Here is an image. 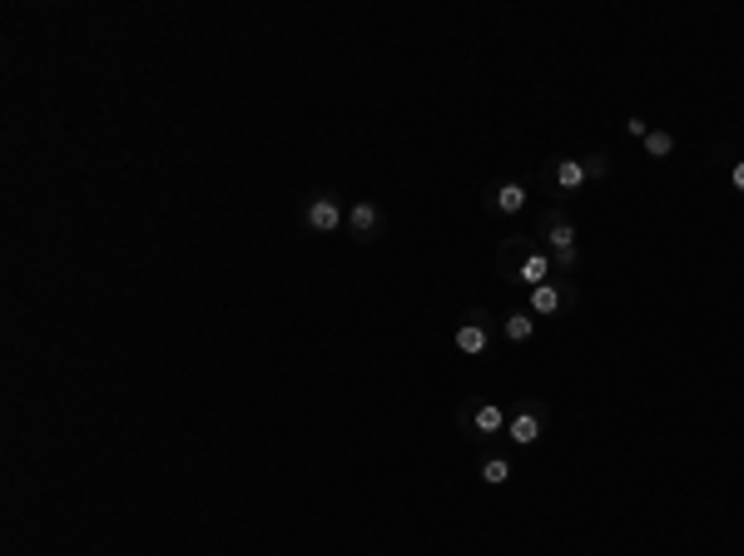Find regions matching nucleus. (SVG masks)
Segmentation results:
<instances>
[{"label":"nucleus","instance_id":"obj_1","mask_svg":"<svg viewBox=\"0 0 744 556\" xmlns=\"http://www.w3.org/2000/svg\"><path fill=\"white\" fill-rule=\"evenodd\" d=\"M501 268H506V278H521L526 289H536V283H551V254H546L541 244L526 248V254H521L516 244H506V248H501Z\"/></svg>","mask_w":744,"mask_h":556},{"label":"nucleus","instance_id":"obj_2","mask_svg":"<svg viewBox=\"0 0 744 556\" xmlns=\"http://www.w3.org/2000/svg\"><path fill=\"white\" fill-rule=\"evenodd\" d=\"M303 224H308L313 234H338V229L348 224V209H342L338 194H313V199L303 204Z\"/></svg>","mask_w":744,"mask_h":556},{"label":"nucleus","instance_id":"obj_3","mask_svg":"<svg viewBox=\"0 0 744 556\" xmlns=\"http://www.w3.org/2000/svg\"><path fill=\"white\" fill-rule=\"evenodd\" d=\"M575 303V283H536V289H526V308L536 313V318H556V313H566Z\"/></svg>","mask_w":744,"mask_h":556},{"label":"nucleus","instance_id":"obj_4","mask_svg":"<svg viewBox=\"0 0 744 556\" xmlns=\"http://www.w3.org/2000/svg\"><path fill=\"white\" fill-rule=\"evenodd\" d=\"M541 432H546V407L541 403H521L516 413L506 417V438L516 442V447H532Z\"/></svg>","mask_w":744,"mask_h":556},{"label":"nucleus","instance_id":"obj_5","mask_svg":"<svg viewBox=\"0 0 744 556\" xmlns=\"http://www.w3.org/2000/svg\"><path fill=\"white\" fill-rule=\"evenodd\" d=\"M452 343H457V353H467V358H481V353H487V348H491V323H487V313L471 308L467 323L457 328V338H452Z\"/></svg>","mask_w":744,"mask_h":556},{"label":"nucleus","instance_id":"obj_6","mask_svg":"<svg viewBox=\"0 0 744 556\" xmlns=\"http://www.w3.org/2000/svg\"><path fill=\"white\" fill-rule=\"evenodd\" d=\"M541 248L546 254H566V248H575V224H571V214H566L561 204L541 219Z\"/></svg>","mask_w":744,"mask_h":556},{"label":"nucleus","instance_id":"obj_7","mask_svg":"<svg viewBox=\"0 0 744 556\" xmlns=\"http://www.w3.org/2000/svg\"><path fill=\"white\" fill-rule=\"evenodd\" d=\"M462 428L477 432V438H497V432H506V407L501 403H477L471 413H462Z\"/></svg>","mask_w":744,"mask_h":556},{"label":"nucleus","instance_id":"obj_8","mask_svg":"<svg viewBox=\"0 0 744 556\" xmlns=\"http://www.w3.org/2000/svg\"><path fill=\"white\" fill-rule=\"evenodd\" d=\"M348 229L362 239V244H368V239L377 234V229H383V209H377V204H372V199H358V204H348Z\"/></svg>","mask_w":744,"mask_h":556},{"label":"nucleus","instance_id":"obj_9","mask_svg":"<svg viewBox=\"0 0 744 556\" xmlns=\"http://www.w3.org/2000/svg\"><path fill=\"white\" fill-rule=\"evenodd\" d=\"M526 199H532V194H526V184H497V189H491V209H497V214H521V209H526Z\"/></svg>","mask_w":744,"mask_h":556},{"label":"nucleus","instance_id":"obj_10","mask_svg":"<svg viewBox=\"0 0 744 556\" xmlns=\"http://www.w3.org/2000/svg\"><path fill=\"white\" fill-rule=\"evenodd\" d=\"M532 333H536V313L532 308H516V313L501 318V338L506 343H532Z\"/></svg>","mask_w":744,"mask_h":556},{"label":"nucleus","instance_id":"obj_11","mask_svg":"<svg viewBox=\"0 0 744 556\" xmlns=\"http://www.w3.org/2000/svg\"><path fill=\"white\" fill-rule=\"evenodd\" d=\"M551 184L561 194H575V189H585V164L581 160H556V169H551Z\"/></svg>","mask_w":744,"mask_h":556},{"label":"nucleus","instance_id":"obj_12","mask_svg":"<svg viewBox=\"0 0 744 556\" xmlns=\"http://www.w3.org/2000/svg\"><path fill=\"white\" fill-rule=\"evenodd\" d=\"M511 477H516V467H511L506 457H487L481 462V482H487V487H506Z\"/></svg>","mask_w":744,"mask_h":556},{"label":"nucleus","instance_id":"obj_13","mask_svg":"<svg viewBox=\"0 0 744 556\" xmlns=\"http://www.w3.org/2000/svg\"><path fill=\"white\" fill-rule=\"evenodd\" d=\"M640 144H645L650 160H670V154H675V135H670V129H650Z\"/></svg>","mask_w":744,"mask_h":556},{"label":"nucleus","instance_id":"obj_14","mask_svg":"<svg viewBox=\"0 0 744 556\" xmlns=\"http://www.w3.org/2000/svg\"><path fill=\"white\" fill-rule=\"evenodd\" d=\"M581 164H585V179H606V174H610L606 154H591V160H581Z\"/></svg>","mask_w":744,"mask_h":556},{"label":"nucleus","instance_id":"obj_15","mask_svg":"<svg viewBox=\"0 0 744 556\" xmlns=\"http://www.w3.org/2000/svg\"><path fill=\"white\" fill-rule=\"evenodd\" d=\"M626 135L645 139V135H650V125H645V119H636V115H630V119H626Z\"/></svg>","mask_w":744,"mask_h":556},{"label":"nucleus","instance_id":"obj_16","mask_svg":"<svg viewBox=\"0 0 744 556\" xmlns=\"http://www.w3.org/2000/svg\"><path fill=\"white\" fill-rule=\"evenodd\" d=\"M730 184L744 194V160H734V169H730Z\"/></svg>","mask_w":744,"mask_h":556}]
</instances>
